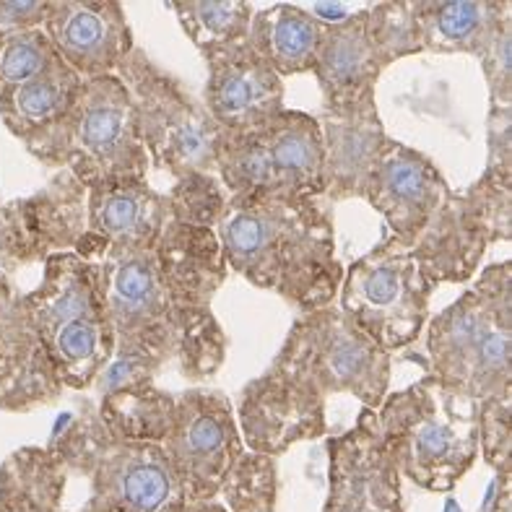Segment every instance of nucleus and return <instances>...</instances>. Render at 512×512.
<instances>
[{"label": "nucleus", "mask_w": 512, "mask_h": 512, "mask_svg": "<svg viewBox=\"0 0 512 512\" xmlns=\"http://www.w3.org/2000/svg\"><path fill=\"white\" fill-rule=\"evenodd\" d=\"M214 175L229 195L279 193L263 128L221 130L214 154Z\"/></svg>", "instance_id": "obj_29"}, {"label": "nucleus", "mask_w": 512, "mask_h": 512, "mask_svg": "<svg viewBox=\"0 0 512 512\" xmlns=\"http://www.w3.org/2000/svg\"><path fill=\"white\" fill-rule=\"evenodd\" d=\"M367 32L383 68L422 52L414 0H385L367 8Z\"/></svg>", "instance_id": "obj_32"}, {"label": "nucleus", "mask_w": 512, "mask_h": 512, "mask_svg": "<svg viewBox=\"0 0 512 512\" xmlns=\"http://www.w3.org/2000/svg\"><path fill=\"white\" fill-rule=\"evenodd\" d=\"M19 297V289L8 281V276L0 273V346H3V338H6L8 318H11V307Z\"/></svg>", "instance_id": "obj_41"}, {"label": "nucleus", "mask_w": 512, "mask_h": 512, "mask_svg": "<svg viewBox=\"0 0 512 512\" xmlns=\"http://www.w3.org/2000/svg\"><path fill=\"white\" fill-rule=\"evenodd\" d=\"M208 81L203 107L221 130H260L284 112V78L250 47L234 42L203 52Z\"/></svg>", "instance_id": "obj_16"}, {"label": "nucleus", "mask_w": 512, "mask_h": 512, "mask_svg": "<svg viewBox=\"0 0 512 512\" xmlns=\"http://www.w3.org/2000/svg\"><path fill=\"white\" fill-rule=\"evenodd\" d=\"M367 8L370 3L344 21L323 26L312 73L323 91L325 110H346L364 99H375L377 78L385 68L367 32Z\"/></svg>", "instance_id": "obj_21"}, {"label": "nucleus", "mask_w": 512, "mask_h": 512, "mask_svg": "<svg viewBox=\"0 0 512 512\" xmlns=\"http://www.w3.org/2000/svg\"><path fill=\"white\" fill-rule=\"evenodd\" d=\"M279 193L323 198V136L318 117L284 110L263 128Z\"/></svg>", "instance_id": "obj_23"}, {"label": "nucleus", "mask_w": 512, "mask_h": 512, "mask_svg": "<svg viewBox=\"0 0 512 512\" xmlns=\"http://www.w3.org/2000/svg\"><path fill=\"white\" fill-rule=\"evenodd\" d=\"M81 81L84 78L58 60L42 76L0 91V120L11 136L26 146L68 112Z\"/></svg>", "instance_id": "obj_26"}, {"label": "nucleus", "mask_w": 512, "mask_h": 512, "mask_svg": "<svg viewBox=\"0 0 512 512\" xmlns=\"http://www.w3.org/2000/svg\"><path fill=\"white\" fill-rule=\"evenodd\" d=\"M42 29L58 58L81 78L110 76L136 47L117 0H47Z\"/></svg>", "instance_id": "obj_17"}, {"label": "nucleus", "mask_w": 512, "mask_h": 512, "mask_svg": "<svg viewBox=\"0 0 512 512\" xmlns=\"http://www.w3.org/2000/svg\"><path fill=\"white\" fill-rule=\"evenodd\" d=\"M115 73L130 94L138 136L151 167L175 180L195 172L214 175L221 128L193 91L138 45L125 55Z\"/></svg>", "instance_id": "obj_9"}, {"label": "nucleus", "mask_w": 512, "mask_h": 512, "mask_svg": "<svg viewBox=\"0 0 512 512\" xmlns=\"http://www.w3.org/2000/svg\"><path fill=\"white\" fill-rule=\"evenodd\" d=\"M510 130H512V110H505V107H489L487 175L512 182V133Z\"/></svg>", "instance_id": "obj_38"}, {"label": "nucleus", "mask_w": 512, "mask_h": 512, "mask_svg": "<svg viewBox=\"0 0 512 512\" xmlns=\"http://www.w3.org/2000/svg\"><path fill=\"white\" fill-rule=\"evenodd\" d=\"M162 450L188 505L219 500L229 471L245 453L232 401L206 388L175 396V422Z\"/></svg>", "instance_id": "obj_12"}, {"label": "nucleus", "mask_w": 512, "mask_h": 512, "mask_svg": "<svg viewBox=\"0 0 512 512\" xmlns=\"http://www.w3.org/2000/svg\"><path fill=\"white\" fill-rule=\"evenodd\" d=\"M481 512H512V476L510 479L494 476L492 500L487 497V505L481 507Z\"/></svg>", "instance_id": "obj_40"}, {"label": "nucleus", "mask_w": 512, "mask_h": 512, "mask_svg": "<svg viewBox=\"0 0 512 512\" xmlns=\"http://www.w3.org/2000/svg\"><path fill=\"white\" fill-rule=\"evenodd\" d=\"M318 123L323 136V198L328 203L367 198L390 138L377 102L364 99L346 110H323Z\"/></svg>", "instance_id": "obj_20"}, {"label": "nucleus", "mask_w": 512, "mask_h": 512, "mask_svg": "<svg viewBox=\"0 0 512 512\" xmlns=\"http://www.w3.org/2000/svg\"><path fill=\"white\" fill-rule=\"evenodd\" d=\"M510 11L507 0H414L422 52L479 58L497 21Z\"/></svg>", "instance_id": "obj_24"}, {"label": "nucleus", "mask_w": 512, "mask_h": 512, "mask_svg": "<svg viewBox=\"0 0 512 512\" xmlns=\"http://www.w3.org/2000/svg\"><path fill=\"white\" fill-rule=\"evenodd\" d=\"M432 292L411 247L388 234L351 263L336 299L351 323L393 354L422 338Z\"/></svg>", "instance_id": "obj_10"}, {"label": "nucleus", "mask_w": 512, "mask_h": 512, "mask_svg": "<svg viewBox=\"0 0 512 512\" xmlns=\"http://www.w3.org/2000/svg\"><path fill=\"white\" fill-rule=\"evenodd\" d=\"M227 198L229 195L221 188L219 177L208 172L180 177L167 193L172 221L198 229H216L227 208Z\"/></svg>", "instance_id": "obj_33"}, {"label": "nucleus", "mask_w": 512, "mask_h": 512, "mask_svg": "<svg viewBox=\"0 0 512 512\" xmlns=\"http://www.w3.org/2000/svg\"><path fill=\"white\" fill-rule=\"evenodd\" d=\"M427 375L476 403L512 398V263H492L476 284L427 320Z\"/></svg>", "instance_id": "obj_3"}, {"label": "nucleus", "mask_w": 512, "mask_h": 512, "mask_svg": "<svg viewBox=\"0 0 512 512\" xmlns=\"http://www.w3.org/2000/svg\"><path fill=\"white\" fill-rule=\"evenodd\" d=\"M479 455L494 476H512V398L479 403Z\"/></svg>", "instance_id": "obj_35"}, {"label": "nucleus", "mask_w": 512, "mask_h": 512, "mask_svg": "<svg viewBox=\"0 0 512 512\" xmlns=\"http://www.w3.org/2000/svg\"><path fill=\"white\" fill-rule=\"evenodd\" d=\"M97 414L115 440L162 445L175 422V396L154 383L138 385L99 398Z\"/></svg>", "instance_id": "obj_28"}, {"label": "nucleus", "mask_w": 512, "mask_h": 512, "mask_svg": "<svg viewBox=\"0 0 512 512\" xmlns=\"http://www.w3.org/2000/svg\"><path fill=\"white\" fill-rule=\"evenodd\" d=\"M479 63L489 86V107L512 110V11L497 21Z\"/></svg>", "instance_id": "obj_36"}, {"label": "nucleus", "mask_w": 512, "mask_h": 512, "mask_svg": "<svg viewBox=\"0 0 512 512\" xmlns=\"http://www.w3.org/2000/svg\"><path fill=\"white\" fill-rule=\"evenodd\" d=\"M214 232L229 271L263 292L279 294L302 315L336 302L344 266L325 198L229 195Z\"/></svg>", "instance_id": "obj_2"}, {"label": "nucleus", "mask_w": 512, "mask_h": 512, "mask_svg": "<svg viewBox=\"0 0 512 512\" xmlns=\"http://www.w3.org/2000/svg\"><path fill=\"white\" fill-rule=\"evenodd\" d=\"M68 476H84L91 497L81 512H185L188 500L162 445L120 442L104 429L97 403L81 398L50 437Z\"/></svg>", "instance_id": "obj_6"}, {"label": "nucleus", "mask_w": 512, "mask_h": 512, "mask_svg": "<svg viewBox=\"0 0 512 512\" xmlns=\"http://www.w3.org/2000/svg\"><path fill=\"white\" fill-rule=\"evenodd\" d=\"M24 302L63 388L89 390L115 354L99 263L76 253L52 255Z\"/></svg>", "instance_id": "obj_7"}, {"label": "nucleus", "mask_w": 512, "mask_h": 512, "mask_svg": "<svg viewBox=\"0 0 512 512\" xmlns=\"http://www.w3.org/2000/svg\"><path fill=\"white\" fill-rule=\"evenodd\" d=\"M47 0H0V39L39 29L45 21Z\"/></svg>", "instance_id": "obj_39"}, {"label": "nucleus", "mask_w": 512, "mask_h": 512, "mask_svg": "<svg viewBox=\"0 0 512 512\" xmlns=\"http://www.w3.org/2000/svg\"><path fill=\"white\" fill-rule=\"evenodd\" d=\"M115 354H136L159 367L175 362L185 380H211L227 359V336L214 299L227 263L214 229L169 221L143 250L99 260Z\"/></svg>", "instance_id": "obj_1"}, {"label": "nucleus", "mask_w": 512, "mask_h": 512, "mask_svg": "<svg viewBox=\"0 0 512 512\" xmlns=\"http://www.w3.org/2000/svg\"><path fill=\"white\" fill-rule=\"evenodd\" d=\"M172 221L167 193L149 182L94 188L86 198V237L73 253L99 263L107 253L143 250Z\"/></svg>", "instance_id": "obj_19"}, {"label": "nucleus", "mask_w": 512, "mask_h": 512, "mask_svg": "<svg viewBox=\"0 0 512 512\" xmlns=\"http://www.w3.org/2000/svg\"><path fill=\"white\" fill-rule=\"evenodd\" d=\"M328 500L323 512H406L401 474L385 448L377 414L359 411L357 424L328 445Z\"/></svg>", "instance_id": "obj_14"}, {"label": "nucleus", "mask_w": 512, "mask_h": 512, "mask_svg": "<svg viewBox=\"0 0 512 512\" xmlns=\"http://www.w3.org/2000/svg\"><path fill=\"white\" fill-rule=\"evenodd\" d=\"M219 494L224 497V507L229 512H276L279 505L276 458L245 450L229 471Z\"/></svg>", "instance_id": "obj_31"}, {"label": "nucleus", "mask_w": 512, "mask_h": 512, "mask_svg": "<svg viewBox=\"0 0 512 512\" xmlns=\"http://www.w3.org/2000/svg\"><path fill=\"white\" fill-rule=\"evenodd\" d=\"M24 149L47 169L71 172L89 190L149 182V154L117 73L84 78L68 112Z\"/></svg>", "instance_id": "obj_4"}, {"label": "nucleus", "mask_w": 512, "mask_h": 512, "mask_svg": "<svg viewBox=\"0 0 512 512\" xmlns=\"http://www.w3.org/2000/svg\"><path fill=\"white\" fill-rule=\"evenodd\" d=\"M63 390L58 370L34 328L24 294L19 292L0 346V411L29 414L58 401Z\"/></svg>", "instance_id": "obj_22"}, {"label": "nucleus", "mask_w": 512, "mask_h": 512, "mask_svg": "<svg viewBox=\"0 0 512 512\" xmlns=\"http://www.w3.org/2000/svg\"><path fill=\"white\" fill-rule=\"evenodd\" d=\"M323 26L297 3H273L253 13L247 42L281 78L312 73Z\"/></svg>", "instance_id": "obj_25"}, {"label": "nucleus", "mask_w": 512, "mask_h": 512, "mask_svg": "<svg viewBox=\"0 0 512 512\" xmlns=\"http://www.w3.org/2000/svg\"><path fill=\"white\" fill-rule=\"evenodd\" d=\"M512 240V182L484 175L463 193L450 190L411 253L424 279L463 284L479 271L494 242Z\"/></svg>", "instance_id": "obj_11"}, {"label": "nucleus", "mask_w": 512, "mask_h": 512, "mask_svg": "<svg viewBox=\"0 0 512 512\" xmlns=\"http://www.w3.org/2000/svg\"><path fill=\"white\" fill-rule=\"evenodd\" d=\"M185 512H229V510L214 500V502H195V505H188V510Z\"/></svg>", "instance_id": "obj_42"}, {"label": "nucleus", "mask_w": 512, "mask_h": 512, "mask_svg": "<svg viewBox=\"0 0 512 512\" xmlns=\"http://www.w3.org/2000/svg\"><path fill=\"white\" fill-rule=\"evenodd\" d=\"M180 21L185 37L198 52L245 42L253 21V3L247 0H177L169 3Z\"/></svg>", "instance_id": "obj_30"}, {"label": "nucleus", "mask_w": 512, "mask_h": 512, "mask_svg": "<svg viewBox=\"0 0 512 512\" xmlns=\"http://www.w3.org/2000/svg\"><path fill=\"white\" fill-rule=\"evenodd\" d=\"M390 362L388 351L331 305L294 320L268 370L323 401L346 393L362 401V409L377 411L388 398Z\"/></svg>", "instance_id": "obj_8"}, {"label": "nucleus", "mask_w": 512, "mask_h": 512, "mask_svg": "<svg viewBox=\"0 0 512 512\" xmlns=\"http://www.w3.org/2000/svg\"><path fill=\"white\" fill-rule=\"evenodd\" d=\"M162 372V367L146 357H136V354H112L99 377L94 380L91 388L97 390V396H107V393H117V390H130L138 385H151L156 375Z\"/></svg>", "instance_id": "obj_37"}, {"label": "nucleus", "mask_w": 512, "mask_h": 512, "mask_svg": "<svg viewBox=\"0 0 512 512\" xmlns=\"http://www.w3.org/2000/svg\"><path fill=\"white\" fill-rule=\"evenodd\" d=\"M448 193V180L429 156L388 138L372 175L367 201L385 219L390 237L414 247Z\"/></svg>", "instance_id": "obj_18"}, {"label": "nucleus", "mask_w": 512, "mask_h": 512, "mask_svg": "<svg viewBox=\"0 0 512 512\" xmlns=\"http://www.w3.org/2000/svg\"><path fill=\"white\" fill-rule=\"evenodd\" d=\"M68 468L55 450L21 448L0 463V512H60Z\"/></svg>", "instance_id": "obj_27"}, {"label": "nucleus", "mask_w": 512, "mask_h": 512, "mask_svg": "<svg viewBox=\"0 0 512 512\" xmlns=\"http://www.w3.org/2000/svg\"><path fill=\"white\" fill-rule=\"evenodd\" d=\"M86 198L89 188L71 172H55L37 193L8 201L0 208V271L73 253L86 237Z\"/></svg>", "instance_id": "obj_13"}, {"label": "nucleus", "mask_w": 512, "mask_h": 512, "mask_svg": "<svg viewBox=\"0 0 512 512\" xmlns=\"http://www.w3.org/2000/svg\"><path fill=\"white\" fill-rule=\"evenodd\" d=\"M375 414L398 474L419 489L453 492L479 458V403L435 377L388 393Z\"/></svg>", "instance_id": "obj_5"}, {"label": "nucleus", "mask_w": 512, "mask_h": 512, "mask_svg": "<svg viewBox=\"0 0 512 512\" xmlns=\"http://www.w3.org/2000/svg\"><path fill=\"white\" fill-rule=\"evenodd\" d=\"M237 427L245 450L279 458L297 442L325 437V401L279 372L266 370L240 390Z\"/></svg>", "instance_id": "obj_15"}, {"label": "nucleus", "mask_w": 512, "mask_h": 512, "mask_svg": "<svg viewBox=\"0 0 512 512\" xmlns=\"http://www.w3.org/2000/svg\"><path fill=\"white\" fill-rule=\"evenodd\" d=\"M58 60L42 26L0 39V91L42 76Z\"/></svg>", "instance_id": "obj_34"}]
</instances>
